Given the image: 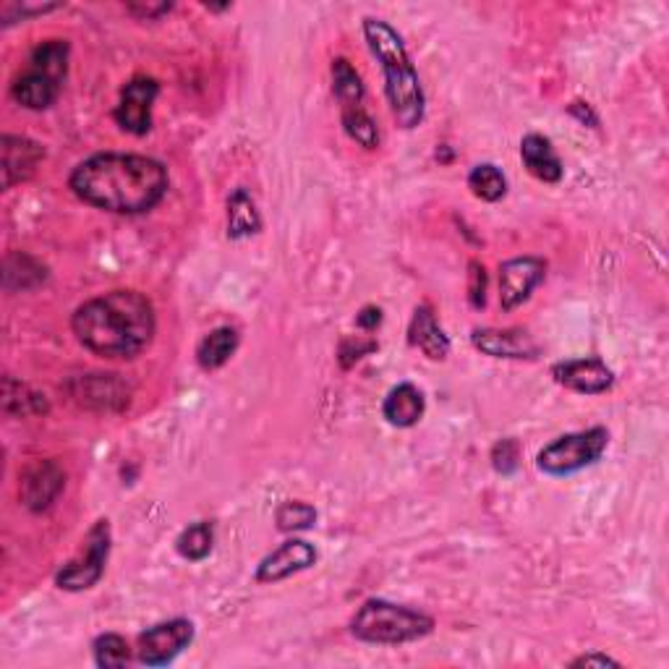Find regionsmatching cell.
I'll list each match as a JSON object with an SVG mask.
<instances>
[{
	"instance_id": "obj_1",
	"label": "cell",
	"mask_w": 669,
	"mask_h": 669,
	"mask_svg": "<svg viewBox=\"0 0 669 669\" xmlns=\"http://www.w3.org/2000/svg\"><path fill=\"white\" fill-rule=\"evenodd\" d=\"M68 186L81 202L98 210L115 215H142L163 202L170 176L155 157L102 152L76 165Z\"/></svg>"
},
{
	"instance_id": "obj_2",
	"label": "cell",
	"mask_w": 669,
	"mask_h": 669,
	"mask_svg": "<svg viewBox=\"0 0 669 669\" xmlns=\"http://www.w3.org/2000/svg\"><path fill=\"white\" fill-rule=\"evenodd\" d=\"M76 341L100 358H136L157 330L155 306L140 291H110L85 301L71 316Z\"/></svg>"
},
{
	"instance_id": "obj_3",
	"label": "cell",
	"mask_w": 669,
	"mask_h": 669,
	"mask_svg": "<svg viewBox=\"0 0 669 669\" xmlns=\"http://www.w3.org/2000/svg\"><path fill=\"white\" fill-rule=\"evenodd\" d=\"M364 37L384 74V94H388L392 119L400 129H416L424 121L426 100L403 40L388 22L375 16L364 19Z\"/></svg>"
},
{
	"instance_id": "obj_4",
	"label": "cell",
	"mask_w": 669,
	"mask_h": 669,
	"mask_svg": "<svg viewBox=\"0 0 669 669\" xmlns=\"http://www.w3.org/2000/svg\"><path fill=\"white\" fill-rule=\"evenodd\" d=\"M434 631V620L411 606L392 604L388 599H369L350 620V633L364 644L400 646L422 640Z\"/></svg>"
},
{
	"instance_id": "obj_5",
	"label": "cell",
	"mask_w": 669,
	"mask_h": 669,
	"mask_svg": "<svg viewBox=\"0 0 669 669\" xmlns=\"http://www.w3.org/2000/svg\"><path fill=\"white\" fill-rule=\"evenodd\" d=\"M610 445V432L604 426L572 432L557 437L536 455V466L547 476H570L594 466Z\"/></svg>"
},
{
	"instance_id": "obj_6",
	"label": "cell",
	"mask_w": 669,
	"mask_h": 669,
	"mask_svg": "<svg viewBox=\"0 0 669 669\" xmlns=\"http://www.w3.org/2000/svg\"><path fill=\"white\" fill-rule=\"evenodd\" d=\"M108 555H110V523L98 521L92 528H89L85 539V551L55 576L58 589L87 591L92 589V586H98L102 572H105Z\"/></svg>"
},
{
	"instance_id": "obj_7",
	"label": "cell",
	"mask_w": 669,
	"mask_h": 669,
	"mask_svg": "<svg viewBox=\"0 0 669 669\" xmlns=\"http://www.w3.org/2000/svg\"><path fill=\"white\" fill-rule=\"evenodd\" d=\"M194 640V623L191 620H168V623L152 625L140 636L136 657L144 667H168L176 661Z\"/></svg>"
},
{
	"instance_id": "obj_8",
	"label": "cell",
	"mask_w": 669,
	"mask_h": 669,
	"mask_svg": "<svg viewBox=\"0 0 669 669\" xmlns=\"http://www.w3.org/2000/svg\"><path fill=\"white\" fill-rule=\"evenodd\" d=\"M547 278V261L539 257H515L500 265L502 312H515Z\"/></svg>"
},
{
	"instance_id": "obj_9",
	"label": "cell",
	"mask_w": 669,
	"mask_h": 669,
	"mask_svg": "<svg viewBox=\"0 0 669 669\" xmlns=\"http://www.w3.org/2000/svg\"><path fill=\"white\" fill-rule=\"evenodd\" d=\"M160 85L152 76H136L121 89V102L115 108V123L134 136H144L152 129V105H155Z\"/></svg>"
},
{
	"instance_id": "obj_10",
	"label": "cell",
	"mask_w": 669,
	"mask_h": 669,
	"mask_svg": "<svg viewBox=\"0 0 669 669\" xmlns=\"http://www.w3.org/2000/svg\"><path fill=\"white\" fill-rule=\"evenodd\" d=\"M551 377L557 384L568 388L581 395H602L615 384V371H612L602 358H570L551 367Z\"/></svg>"
},
{
	"instance_id": "obj_11",
	"label": "cell",
	"mask_w": 669,
	"mask_h": 669,
	"mask_svg": "<svg viewBox=\"0 0 669 669\" xmlns=\"http://www.w3.org/2000/svg\"><path fill=\"white\" fill-rule=\"evenodd\" d=\"M71 395L94 411H121L131 400V384L121 375H85L71 382Z\"/></svg>"
},
{
	"instance_id": "obj_12",
	"label": "cell",
	"mask_w": 669,
	"mask_h": 669,
	"mask_svg": "<svg viewBox=\"0 0 669 669\" xmlns=\"http://www.w3.org/2000/svg\"><path fill=\"white\" fill-rule=\"evenodd\" d=\"M66 487V473L55 460H34L22 473V502L32 513H43L58 500V494Z\"/></svg>"
},
{
	"instance_id": "obj_13",
	"label": "cell",
	"mask_w": 669,
	"mask_h": 669,
	"mask_svg": "<svg viewBox=\"0 0 669 669\" xmlns=\"http://www.w3.org/2000/svg\"><path fill=\"white\" fill-rule=\"evenodd\" d=\"M316 562V549L303 539H288L272 549L257 568L259 583H280L296 572L309 570Z\"/></svg>"
},
{
	"instance_id": "obj_14",
	"label": "cell",
	"mask_w": 669,
	"mask_h": 669,
	"mask_svg": "<svg viewBox=\"0 0 669 669\" xmlns=\"http://www.w3.org/2000/svg\"><path fill=\"white\" fill-rule=\"evenodd\" d=\"M0 149H3V189L9 191L16 183H22L30 178L37 165L43 163L45 149L43 144L26 140V136H13L5 134L3 142H0Z\"/></svg>"
},
{
	"instance_id": "obj_15",
	"label": "cell",
	"mask_w": 669,
	"mask_h": 669,
	"mask_svg": "<svg viewBox=\"0 0 669 669\" xmlns=\"http://www.w3.org/2000/svg\"><path fill=\"white\" fill-rule=\"evenodd\" d=\"M471 343L476 350L492 358H536L539 354V346L523 330H473Z\"/></svg>"
},
{
	"instance_id": "obj_16",
	"label": "cell",
	"mask_w": 669,
	"mask_h": 669,
	"mask_svg": "<svg viewBox=\"0 0 669 669\" xmlns=\"http://www.w3.org/2000/svg\"><path fill=\"white\" fill-rule=\"evenodd\" d=\"M409 341L411 346H416L426 358H432V361H445V358L450 356V337H447L445 330L437 324V316H434L430 303H422V306L413 312Z\"/></svg>"
},
{
	"instance_id": "obj_17",
	"label": "cell",
	"mask_w": 669,
	"mask_h": 669,
	"mask_svg": "<svg viewBox=\"0 0 669 669\" xmlns=\"http://www.w3.org/2000/svg\"><path fill=\"white\" fill-rule=\"evenodd\" d=\"M424 411H426L424 392L411 382H403L398 384V388H392L382 403V416L388 419V424L398 426V430H411V426H416L422 422Z\"/></svg>"
},
{
	"instance_id": "obj_18",
	"label": "cell",
	"mask_w": 669,
	"mask_h": 669,
	"mask_svg": "<svg viewBox=\"0 0 669 669\" xmlns=\"http://www.w3.org/2000/svg\"><path fill=\"white\" fill-rule=\"evenodd\" d=\"M521 160L526 165V170L534 178H539L544 183H557L562 181V163L557 157L555 147L547 136L542 134H528L521 142Z\"/></svg>"
},
{
	"instance_id": "obj_19",
	"label": "cell",
	"mask_w": 669,
	"mask_h": 669,
	"mask_svg": "<svg viewBox=\"0 0 669 669\" xmlns=\"http://www.w3.org/2000/svg\"><path fill=\"white\" fill-rule=\"evenodd\" d=\"M11 94L19 105L30 110H47L55 100H58L60 81H55L53 76H47L30 66L16 81H13Z\"/></svg>"
},
{
	"instance_id": "obj_20",
	"label": "cell",
	"mask_w": 669,
	"mask_h": 669,
	"mask_svg": "<svg viewBox=\"0 0 669 669\" xmlns=\"http://www.w3.org/2000/svg\"><path fill=\"white\" fill-rule=\"evenodd\" d=\"M238 330L236 327H218L207 333L197 346V361L204 371H215L231 361V356L238 350Z\"/></svg>"
},
{
	"instance_id": "obj_21",
	"label": "cell",
	"mask_w": 669,
	"mask_h": 669,
	"mask_svg": "<svg viewBox=\"0 0 669 669\" xmlns=\"http://www.w3.org/2000/svg\"><path fill=\"white\" fill-rule=\"evenodd\" d=\"M261 218L257 204L246 189H236L227 197V238L238 241L259 233Z\"/></svg>"
},
{
	"instance_id": "obj_22",
	"label": "cell",
	"mask_w": 669,
	"mask_h": 669,
	"mask_svg": "<svg viewBox=\"0 0 669 669\" xmlns=\"http://www.w3.org/2000/svg\"><path fill=\"white\" fill-rule=\"evenodd\" d=\"M47 270L37 259L26 257V254H9L5 257V291H32V288L43 286Z\"/></svg>"
},
{
	"instance_id": "obj_23",
	"label": "cell",
	"mask_w": 669,
	"mask_h": 669,
	"mask_svg": "<svg viewBox=\"0 0 669 669\" xmlns=\"http://www.w3.org/2000/svg\"><path fill=\"white\" fill-rule=\"evenodd\" d=\"M3 411L9 416H37V413H47V400L40 392L26 388L24 382H16L13 377L3 379Z\"/></svg>"
},
{
	"instance_id": "obj_24",
	"label": "cell",
	"mask_w": 669,
	"mask_h": 669,
	"mask_svg": "<svg viewBox=\"0 0 669 669\" xmlns=\"http://www.w3.org/2000/svg\"><path fill=\"white\" fill-rule=\"evenodd\" d=\"M212 547H215V528L210 521L191 523L176 539V551L189 562H202L204 557H210Z\"/></svg>"
},
{
	"instance_id": "obj_25",
	"label": "cell",
	"mask_w": 669,
	"mask_h": 669,
	"mask_svg": "<svg viewBox=\"0 0 669 669\" xmlns=\"http://www.w3.org/2000/svg\"><path fill=\"white\" fill-rule=\"evenodd\" d=\"M333 89L335 98L341 100V108L364 105V81L348 58L333 60Z\"/></svg>"
},
{
	"instance_id": "obj_26",
	"label": "cell",
	"mask_w": 669,
	"mask_h": 669,
	"mask_svg": "<svg viewBox=\"0 0 669 669\" xmlns=\"http://www.w3.org/2000/svg\"><path fill=\"white\" fill-rule=\"evenodd\" d=\"M468 189L473 191V197H479L481 202H500L508 194V178L502 176V170L492 163L476 165L468 174Z\"/></svg>"
},
{
	"instance_id": "obj_27",
	"label": "cell",
	"mask_w": 669,
	"mask_h": 669,
	"mask_svg": "<svg viewBox=\"0 0 669 669\" xmlns=\"http://www.w3.org/2000/svg\"><path fill=\"white\" fill-rule=\"evenodd\" d=\"M30 66L47 76H53L55 81L64 85L66 68H68V43L66 40H47V43L37 45L32 53Z\"/></svg>"
},
{
	"instance_id": "obj_28",
	"label": "cell",
	"mask_w": 669,
	"mask_h": 669,
	"mask_svg": "<svg viewBox=\"0 0 669 669\" xmlns=\"http://www.w3.org/2000/svg\"><path fill=\"white\" fill-rule=\"evenodd\" d=\"M341 119L346 134L354 140L358 147L364 149H377L379 147V129L377 121L364 110V105L356 108H341Z\"/></svg>"
},
{
	"instance_id": "obj_29",
	"label": "cell",
	"mask_w": 669,
	"mask_h": 669,
	"mask_svg": "<svg viewBox=\"0 0 669 669\" xmlns=\"http://www.w3.org/2000/svg\"><path fill=\"white\" fill-rule=\"evenodd\" d=\"M275 523L282 534H296V531H306L316 523V510L306 502L299 500H288L275 510Z\"/></svg>"
},
{
	"instance_id": "obj_30",
	"label": "cell",
	"mask_w": 669,
	"mask_h": 669,
	"mask_svg": "<svg viewBox=\"0 0 669 669\" xmlns=\"http://www.w3.org/2000/svg\"><path fill=\"white\" fill-rule=\"evenodd\" d=\"M92 651H94V665L102 669H121L126 667L131 659L126 638L115 636V633H105V636L94 640Z\"/></svg>"
},
{
	"instance_id": "obj_31",
	"label": "cell",
	"mask_w": 669,
	"mask_h": 669,
	"mask_svg": "<svg viewBox=\"0 0 669 669\" xmlns=\"http://www.w3.org/2000/svg\"><path fill=\"white\" fill-rule=\"evenodd\" d=\"M492 466L497 473L510 476L519 471L521 466V445L515 443V439H500L492 447Z\"/></svg>"
},
{
	"instance_id": "obj_32",
	"label": "cell",
	"mask_w": 669,
	"mask_h": 669,
	"mask_svg": "<svg viewBox=\"0 0 669 669\" xmlns=\"http://www.w3.org/2000/svg\"><path fill=\"white\" fill-rule=\"evenodd\" d=\"M468 301L473 309H484L487 303V270L476 259L468 265Z\"/></svg>"
},
{
	"instance_id": "obj_33",
	"label": "cell",
	"mask_w": 669,
	"mask_h": 669,
	"mask_svg": "<svg viewBox=\"0 0 669 669\" xmlns=\"http://www.w3.org/2000/svg\"><path fill=\"white\" fill-rule=\"evenodd\" d=\"M377 348V343L375 341H361V337H346V341L341 343V361H343V367H350V364L354 361H358V358L361 356H367V354H371V350Z\"/></svg>"
},
{
	"instance_id": "obj_34",
	"label": "cell",
	"mask_w": 669,
	"mask_h": 669,
	"mask_svg": "<svg viewBox=\"0 0 669 669\" xmlns=\"http://www.w3.org/2000/svg\"><path fill=\"white\" fill-rule=\"evenodd\" d=\"M170 9H174L170 3H129L126 5V11L131 13V16L140 19V22H144V19H147V22H155V19H160L163 13H168Z\"/></svg>"
},
{
	"instance_id": "obj_35",
	"label": "cell",
	"mask_w": 669,
	"mask_h": 669,
	"mask_svg": "<svg viewBox=\"0 0 669 669\" xmlns=\"http://www.w3.org/2000/svg\"><path fill=\"white\" fill-rule=\"evenodd\" d=\"M570 667H620V661L612 659V657H606V654L591 651V654H583V657L572 659Z\"/></svg>"
},
{
	"instance_id": "obj_36",
	"label": "cell",
	"mask_w": 669,
	"mask_h": 669,
	"mask_svg": "<svg viewBox=\"0 0 669 669\" xmlns=\"http://www.w3.org/2000/svg\"><path fill=\"white\" fill-rule=\"evenodd\" d=\"M379 322H382V309H379V306H364L361 312H358V316H356V324L361 330H367V333H371V330H377Z\"/></svg>"
},
{
	"instance_id": "obj_37",
	"label": "cell",
	"mask_w": 669,
	"mask_h": 669,
	"mask_svg": "<svg viewBox=\"0 0 669 669\" xmlns=\"http://www.w3.org/2000/svg\"><path fill=\"white\" fill-rule=\"evenodd\" d=\"M570 115H576L578 121L586 123V126H591V129H596V126H599L596 113H594V110H591L589 102H581V100L572 102V105H570Z\"/></svg>"
}]
</instances>
